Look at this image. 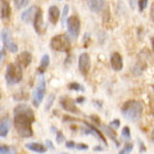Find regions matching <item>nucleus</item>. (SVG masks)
I'll use <instances>...</instances> for the list:
<instances>
[{
  "mask_svg": "<svg viewBox=\"0 0 154 154\" xmlns=\"http://www.w3.org/2000/svg\"><path fill=\"white\" fill-rule=\"evenodd\" d=\"M35 119V113L27 104L21 103L14 108V127L21 137H31L33 135L32 123Z\"/></svg>",
  "mask_w": 154,
  "mask_h": 154,
  "instance_id": "nucleus-1",
  "label": "nucleus"
},
{
  "mask_svg": "<svg viewBox=\"0 0 154 154\" xmlns=\"http://www.w3.org/2000/svg\"><path fill=\"white\" fill-rule=\"evenodd\" d=\"M121 112L123 114V117L128 119L131 122H137L139 119L143 117V113H144V108H143V104L139 100H127L125 102L121 107Z\"/></svg>",
  "mask_w": 154,
  "mask_h": 154,
  "instance_id": "nucleus-2",
  "label": "nucleus"
},
{
  "mask_svg": "<svg viewBox=\"0 0 154 154\" xmlns=\"http://www.w3.org/2000/svg\"><path fill=\"white\" fill-rule=\"evenodd\" d=\"M23 77V71L21 67H18L17 64H8L7 66V71H5V81L9 86L19 84L22 81Z\"/></svg>",
  "mask_w": 154,
  "mask_h": 154,
  "instance_id": "nucleus-3",
  "label": "nucleus"
},
{
  "mask_svg": "<svg viewBox=\"0 0 154 154\" xmlns=\"http://www.w3.org/2000/svg\"><path fill=\"white\" fill-rule=\"evenodd\" d=\"M50 48L55 51L67 53L71 48V40L66 35H57L50 40Z\"/></svg>",
  "mask_w": 154,
  "mask_h": 154,
  "instance_id": "nucleus-4",
  "label": "nucleus"
},
{
  "mask_svg": "<svg viewBox=\"0 0 154 154\" xmlns=\"http://www.w3.org/2000/svg\"><path fill=\"white\" fill-rule=\"evenodd\" d=\"M46 93V82H45V79L44 77H40V81H38V85L36 86L35 91H33V99H32V104L33 107H38L41 104L42 99L45 96Z\"/></svg>",
  "mask_w": 154,
  "mask_h": 154,
  "instance_id": "nucleus-5",
  "label": "nucleus"
},
{
  "mask_svg": "<svg viewBox=\"0 0 154 154\" xmlns=\"http://www.w3.org/2000/svg\"><path fill=\"white\" fill-rule=\"evenodd\" d=\"M67 23V30H68L69 36H72L73 38H76L80 35V30H81V22L80 18L77 16H71L66 21Z\"/></svg>",
  "mask_w": 154,
  "mask_h": 154,
  "instance_id": "nucleus-6",
  "label": "nucleus"
},
{
  "mask_svg": "<svg viewBox=\"0 0 154 154\" xmlns=\"http://www.w3.org/2000/svg\"><path fill=\"white\" fill-rule=\"evenodd\" d=\"M82 123L85 125V128H82V132H84L85 135H93V136L98 137L99 140L104 144V145H108V141L105 140L104 135L102 134V131H100L98 127L94 126V125H91V123L88 122V121H82Z\"/></svg>",
  "mask_w": 154,
  "mask_h": 154,
  "instance_id": "nucleus-7",
  "label": "nucleus"
},
{
  "mask_svg": "<svg viewBox=\"0 0 154 154\" xmlns=\"http://www.w3.org/2000/svg\"><path fill=\"white\" fill-rule=\"evenodd\" d=\"M2 38H3V42H4V46L5 49H8L11 53H16L18 50V46L17 44L13 41V37H12V33L8 28H4L2 31Z\"/></svg>",
  "mask_w": 154,
  "mask_h": 154,
  "instance_id": "nucleus-8",
  "label": "nucleus"
},
{
  "mask_svg": "<svg viewBox=\"0 0 154 154\" xmlns=\"http://www.w3.org/2000/svg\"><path fill=\"white\" fill-rule=\"evenodd\" d=\"M32 22H33V28H35L36 33H38V35H42V33L45 32V30H46V26L44 23V18H42V11H41V9L37 8L36 14H35V17H33Z\"/></svg>",
  "mask_w": 154,
  "mask_h": 154,
  "instance_id": "nucleus-9",
  "label": "nucleus"
},
{
  "mask_svg": "<svg viewBox=\"0 0 154 154\" xmlns=\"http://www.w3.org/2000/svg\"><path fill=\"white\" fill-rule=\"evenodd\" d=\"M59 104L64 110H67V112H71V113H75V114L80 113V110L77 109V107H76L75 100L71 99L69 96H62L60 100H59Z\"/></svg>",
  "mask_w": 154,
  "mask_h": 154,
  "instance_id": "nucleus-10",
  "label": "nucleus"
},
{
  "mask_svg": "<svg viewBox=\"0 0 154 154\" xmlns=\"http://www.w3.org/2000/svg\"><path fill=\"white\" fill-rule=\"evenodd\" d=\"M90 67H91L90 55L88 54V53H82V54L79 57V69H80V72L84 76H86L90 71Z\"/></svg>",
  "mask_w": 154,
  "mask_h": 154,
  "instance_id": "nucleus-11",
  "label": "nucleus"
},
{
  "mask_svg": "<svg viewBox=\"0 0 154 154\" xmlns=\"http://www.w3.org/2000/svg\"><path fill=\"white\" fill-rule=\"evenodd\" d=\"M17 66L18 67H21V68H26V67H28L31 64V62H32V54L30 51H22V53H19L18 57H17Z\"/></svg>",
  "mask_w": 154,
  "mask_h": 154,
  "instance_id": "nucleus-12",
  "label": "nucleus"
},
{
  "mask_svg": "<svg viewBox=\"0 0 154 154\" xmlns=\"http://www.w3.org/2000/svg\"><path fill=\"white\" fill-rule=\"evenodd\" d=\"M110 67L114 71H121L123 68V59L119 53H113L110 55Z\"/></svg>",
  "mask_w": 154,
  "mask_h": 154,
  "instance_id": "nucleus-13",
  "label": "nucleus"
},
{
  "mask_svg": "<svg viewBox=\"0 0 154 154\" xmlns=\"http://www.w3.org/2000/svg\"><path fill=\"white\" fill-rule=\"evenodd\" d=\"M0 17L3 21H8L11 18V5L8 0H0Z\"/></svg>",
  "mask_w": 154,
  "mask_h": 154,
  "instance_id": "nucleus-14",
  "label": "nucleus"
},
{
  "mask_svg": "<svg viewBox=\"0 0 154 154\" xmlns=\"http://www.w3.org/2000/svg\"><path fill=\"white\" fill-rule=\"evenodd\" d=\"M36 11H37V8L35 5L27 8L26 11L22 13L21 19H22L23 22H26V23H31L33 21V17H35V14H36Z\"/></svg>",
  "mask_w": 154,
  "mask_h": 154,
  "instance_id": "nucleus-15",
  "label": "nucleus"
},
{
  "mask_svg": "<svg viewBox=\"0 0 154 154\" xmlns=\"http://www.w3.org/2000/svg\"><path fill=\"white\" fill-rule=\"evenodd\" d=\"M89 8L94 13H100L105 8V0H88Z\"/></svg>",
  "mask_w": 154,
  "mask_h": 154,
  "instance_id": "nucleus-16",
  "label": "nucleus"
},
{
  "mask_svg": "<svg viewBox=\"0 0 154 154\" xmlns=\"http://www.w3.org/2000/svg\"><path fill=\"white\" fill-rule=\"evenodd\" d=\"M48 14H49V21H50V23H53V25H57L58 21H59V18H60V11H59V8H58L57 5H51L49 8V12H48Z\"/></svg>",
  "mask_w": 154,
  "mask_h": 154,
  "instance_id": "nucleus-17",
  "label": "nucleus"
},
{
  "mask_svg": "<svg viewBox=\"0 0 154 154\" xmlns=\"http://www.w3.org/2000/svg\"><path fill=\"white\" fill-rule=\"evenodd\" d=\"M26 149H28V150H31V152L38 153V154L46 153L45 145H42V144H40V143H27L26 144Z\"/></svg>",
  "mask_w": 154,
  "mask_h": 154,
  "instance_id": "nucleus-18",
  "label": "nucleus"
},
{
  "mask_svg": "<svg viewBox=\"0 0 154 154\" xmlns=\"http://www.w3.org/2000/svg\"><path fill=\"white\" fill-rule=\"evenodd\" d=\"M50 64V57L48 55V54H44L41 58V62H40V66H38V68H37V73L38 75H44L46 69H48V67H49Z\"/></svg>",
  "mask_w": 154,
  "mask_h": 154,
  "instance_id": "nucleus-19",
  "label": "nucleus"
},
{
  "mask_svg": "<svg viewBox=\"0 0 154 154\" xmlns=\"http://www.w3.org/2000/svg\"><path fill=\"white\" fill-rule=\"evenodd\" d=\"M9 128H11V122H9L8 118H2L0 119V137H5Z\"/></svg>",
  "mask_w": 154,
  "mask_h": 154,
  "instance_id": "nucleus-20",
  "label": "nucleus"
},
{
  "mask_svg": "<svg viewBox=\"0 0 154 154\" xmlns=\"http://www.w3.org/2000/svg\"><path fill=\"white\" fill-rule=\"evenodd\" d=\"M100 127H102L103 130H104V132L105 134H107L108 135V136L110 137V139H112V141L116 144V145H117V146H119V145H121V143H119L118 140H117V136H116V132L113 131V130L112 128H110L109 126H105V125H100Z\"/></svg>",
  "mask_w": 154,
  "mask_h": 154,
  "instance_id": "nucleus-21",
  "label": "nucleus"
},
{
  "mask_svg": "<svg viewBox=\"0 0 154 154\" xmlns=\"http://www.w3.org/2000/svg\"><path fill=\"white\" fill-rule=\"evenodd\" d=\"M0 154H17L16 149L8 145H2L0 146Z\"/></svg>",
  "mask_w": 154,
  "mask_h": 154,
  "instance_id": "nucleus-22",
  "label": "nucleus"
},
{
  "mask_svg": "<svg viewBox=\"0 0 154 154\" xmlns=\"http://www.w3.org/2000/svg\"><path fill=\"white\" fill-rule=\"evenodd\" d=\"M68 89L69 90H75V91H85L84 85H81L79 82H71V84H68Z\"/></svg>",
  "mask_w": 154,
  "mask_h": 154,
  "instance_id": "nucleus-23",
  "label": "nucleus"
},
{
  "mask_svg": "<svg viewBox=\"0 0 154 154\" xmlns=\"http://www.w3.org/2000/svg\"><path fill=\"white\" fill-rule=\"evenodd\" d=\"M121 136L123 137V140H126V141H128L130 139H131V131H130V128H128L127 126L122 128V131H121Z\"/></svg>",
  "mask_w": 154,
  "mask_h": 154,
  "instance_id": "nucleus-24",
  "label": "nucleus"
},
{
  "mask_svg": "<svg viewBox=\"0 0 154 154\" xmlns=\"http://www.w3.org/2000/svg\"><path fill=\"white\" fill-rule=\"evenodd\" d=\"M132 149H134L132 144L131 143H126V145L123 146V149H121V152H119L118 154H131Z\"/></svg>",
  "mask_w": 154,
  "mask_h": 154,
  "instance_id": "nucleus-25",
  "label": "nucleus"
},
{
  "mask_svg": "<svg viewBox=\"0 0 154 154\" xmlns=\"http://www.w3.org/2000/svg\"><path fill=\"white\" fill-rule=\"evenodd\" d=\"M68 12H69V7H68V5H64V8H63V13L60 14V16H62V23H63V25H66L67 14H68Z\"/></svg>",
  "mask_w": 154,
  "mask_h": 154,
  "instance_id": "nucleus-26",
  "label": "nucleus"
},
{
  "mask_svg": "<svg viewBox=\"0 0 154 154\" xmlns=\"http://www.w3.org/2000/svg\"><path fill=\"white\" fill-rule=\"evenodd\" d=\"M28 3V0H14V5L17 9H21L23 7H26V4Z\"/></svg>",
  "mask_w": 154,
  "mask_h": 154,
  "instance_id": "nucleus-27",
  "label": "nucleus"
},
{
  "mask_svg": "<svg viewBox=\"0 0 154 154\" xmlns=\"http://www.w3.org/2000/svg\"><path fill=\"white\" fill-rule=\"evenodd\" d=\"M148 3L149 0H137V5H139V11L143 12L144 9H145L148 7Z\"/></svg>",
  "mask_w": 154,
  "mask_h": 154,
  "instance_id": "nucleus-28",
  "label": "nucleus"
},
{
  "mask_svg": "<svg viewBox=\"0 0 154 154\" xmlns=\"http://www.w3.org/2000/svg\"><path fill=\"white\" fill-rule=\"evenodd\" d=\"M119 126H121V121H119V119H113V121H110V123H109V127L112 130H117Z\"/></svg>",
  "mask_w": 154,
  "mask_h": 154,
  "instance_id": "nucleus-29",
  "label": "nucleus"
},
{
  "mask_svg": "<svg viewBox=\"0 0 154 154\" xmlns=\"http://www.w3.org/2000/svg\"><path fill=\"white\" fill-rule=\"evenodd\" d=\"M55 137H57L55 140H57L58 144H62L64 141V135H63V132H62V131H57L55 132Z\"/></svg>",
  "mask_w": 154,
  "mask_h": 154,
  "instance_id": "nucleus-30",
  "label": "nucleus"
},
{
  "mask_svg": "<svg viewBox=\"0 0 154 154\" xmlns=\"http://www.w3.org/2000/svg\"><path fill=\"white\" fill-rule=\"evenodd\" d=\"M53 102H54V94H50V96L48 98V103H46V105H45V109H46V110H49V109H50Z\"/></svg>",
  "mask_w": 154,
  "mask_h": 154,
  "instance_id": "nucleus-31",
  "label": "nucleus"
},
{
  "mask_svg": "<svg viewBox=\"0 0 154 154\" xmlns=\"http://www.w3.org/2000/svg\"><path fill=\"white\" fill-rule=\"evenodd\" d=\"M90 119L95 123V126H99V127H100V125H102V122H100L99 117H96V116H90Z\"/></svg>",
  "mask_w": 154,
  "mask_h": 154,
  "instance_id": "nucleus-32",
  "label": "nucleus"
},
{
  "mask_svg": "<svg viewBox=\"0 0 154 154\" xmlns=\"http://www.w3.org/2000/svg\"><path fill=\"white\" fill-rule=\"evenodd\" d=\"M76 149H79V150H88L89 146L86 145V144H76Z\"/></svg>",
  "mask_w": 154,
  "mask_h": 154,
  "instance_id": "nucleus-33",
  "label": "nucleus"
},
{
  "mask_svg": "<svg viewBox=\"0 0 154 154\" xmlns=\"http://www.w3.org/2000/svg\"><path fill=\"white\" fill-rule=\"evenodd\" d=\"M45 148H48L49 150H54V145H53V143L50 141V140H46V143H45Z\"/></svg>",
  "mask_w": 154,
  "mask_h": 154,
  "instance_id": "nucleus-34",
  "label": "nucleus"
},
{
  "mask_svg": "<svg viewBox=\"0 0 154 154\" xmlns=\"http://www.w3.org/2000/svg\"><path fill=\"white\" fill-rule=\"evenodd\" d=\"M64 121H66V122H77L79 119H76V118H73V117H68V116H66V117H64Z\"/></svg>",
  "mask_w": 154,
  "mask_h": 154,
  "instance_id": "nucleus-35",
  "label": "nucleus"
},
{
  "mask_svg": "<svg viewBox=\"0 0 154 154\" xmlns=\"http://www.w3.org/2000/svg\"><path fill=\"white\" fill-rule=\"evenodd\" d=\"M66 146L68 148V149H72V148L76 146V143H75V141H67V143H66Z\"/></svg>",
  "mask_w": 154,
  "mask_h": 154,
  "instance_id": "nucleus-36",
  "label": "nucleus"
},
{
  "mask_svg": "<svg viewBox=\"0 0 154 154\" xmlns=\"http://www.w3.org/2000/svg\"><path fill=\"white\" fill-rule=\"evenodd\" d=\"M137 144L140 145V150H141V152H145V150H146V149H145V145H144V143H143L141 140H137Z\"/></svg>",
  "mask_w": 154,
  "mask_h": 154,
  "instance_id": "nucleus-37",
  "label": "nucleus"
},
{
  "mask_svg": "<svg viewBox=\"0 0 154 154\" xmlns=\"http://www.w3.org/2000/svg\"><path fill=\"white\" fill-rule=\"evenodd\" d=\"M85 102V98L84 96H80V98H77L76 100H75V103H84Z\"/></svg>",
  "mask_w": 154,
  "mask_h": 154,
  "instance_id": "nucleus-38",
  "label": "nucleus"
},
{
  "mask_svg": "<svg viewBox=\"0 0 154 154\" xmlns=\"http://www.w3.org/2000/svg\"><path fill=\"white\" fill-rule=\"evenodd\" d=\"M94 150H95V152H102V150H103V148L100 146V145H98V146H95V148H94Z\"/></svg>",
  "mask_w": 154,
  "mask_h": 154,
  "instance_id": "nucleus-39",
  "label": "nucleus"
},
{
  "mask_svg": "<svg viewBox=\"0 0 154 154\" xmlns=\"http://www.w3.org/2000/svg\"><path fill=\"white\" fill-rule=\"evenodd\" d=\"M153 14H154V9H153V5L150 7V19L153 21Z\"/></svg>",
  "mask_w": 154,
  "mask_h": 154,
  "instance_id": "nucleus-40",
  "label": "nucleus"
},
{
  "mask_svg": "<svg viewBox=\"0 0 154 154\" xmlns=\"http://www.w3.org/2000/svg\"><path fill=\"white\" fill-rule=\"evenodd\" d=\"M3 57H4V53H3V50L0 49V62L3 60Z\"/></svg>",
  "mask_w": 154,
  "mask_h": 154,
  "instance_id": "nucleus-41",
  "label": "nucleus"
},
{
  "mask_svg": "<svg viewBox=\"0 0 154 154\" xmlns=\"http://www.w3.org/2000/svg\"><path fill=\"white\" fill-rule=\"evenodd\" d=\"M51 131H53V132H57V130H55V127H54V126H51Z\"/></svg>",
  "mask_w": 154,
  "mask_h": 154,
  "instance_id": "nucleus-42",
  "label": "nucleus"
},
{
  "mask_svg": "<svg viewBox=\"0 0 154 154\" xmlns=\"http://www.w3.org/2000/svg\"><path fill=\"white\" fill-rule=\"evenodd\" d=\"M0 99H2V95H0Z\"/></svg>",
  "mask_w": 154,
  "mask_h": 154,
  "instance_id": "nucleus-43",
  "label": "nucleus"
},
{
  "mask_svg": "<svg viewBox=\"0 0 154 154\" xmlns=\"http://www.w3.org/2000/svg\"><path fill=\"white\" fill-rule=\"evenodd\" d=\"M63 154H67V153H63Z\"/></svg>",
  "mask_w": 154,
  "mask_h": 154,
  "instance_id": "nucleus-44",
  "label": "nucleus"
}]
</instances>
